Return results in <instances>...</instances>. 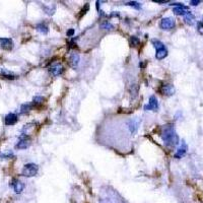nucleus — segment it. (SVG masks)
<instances>
[{
    "label": "nucleus",
    "mask_w": 203,
    "mask_h": 203,
    "mask_svg": "<svg viewBox=\"0 0 203 203\" xmlns=\"http://www.w3.org/2000/svg\"><path fill=\"white\" fill-rule=\"evenodd\" d=\"M11 185H12L13 189H14V192H15V193H18V194H19V193H21L22 190H24V188H25L24 183L21 182V181H18V180H13Z\"/></svg>",
    "instance_id": "9"
},
{
    "label": "nucleus",
    "mask_w": 203,
    "mask_h": 203,
    "mask_svg": "<svg viewBox=\"0 0 203 203\" xmlns=\"http://www.w3.org/2000/svg\"><path fill=\"white\" fill-rule=\"evenodd\" d=\"M19 138H21V140H19L18 143L15 145V147L18 149H25L26 147H29V142L28 140V137H26V134H22Z\"/></svg>",
    "instance_id": "6"
},
{
    "label": "nucleus",
    "mask_w": 203,
    "mask_h": 203,
    "mask_svg": "<svg viewBox=\"0 0 203 203\" xmlns=\"http://www.w3.org/2000/svg\"><path fill=\"white\" fill-rule=\"evenodd\" d=\"M197 29L201 35H203V24L202 22H198L197 24Z\"/></svg>",
    "instance_id": "26"
},
{
    "label": "nucleus",
    "mask_w": 203,
    "mask_h": 203,
    "mask_svg": "<svg viewBox=\"0 0 203 203\" xmlns=\"http://www.w3.org/2000/svg\"><path fill=\"white\" fill-rule=\"evenodd\" d=\"M168 56V50L165 48L162 49H159V50H156V53H155V58L158 59V60H162L166 58Z\"/></svg>",
    "instance_id": "15"
},
{
    "label": "nucleus",
    "mask_w": 203,
    "mask_h": 203,
    "mask_svg": "<svg viewBox=\"0 0 203 203\" xmlns=\"http://www.w3.org/2000/svg\"><path fill=\"white\" fill-rule=\"evenodd\" d=\"M49 70L54 76H58L60 74H62L63 71H64V68H63V66L61 64H59V63H58V64L52 65L51 67H50Z\"/></svg>",
    "instance_id": "7"
},
{
    "label": "nucleus",
    "mask_w": 203,
    "mask_h": 203,
    "mask_svg": "<svg viewBox=\"0 0 203 203\" xmlns=\"http://www.w3.org/2000/svg\"><path fill=\"white\" fill-rule=\"evenodd\" d=\"M194 21H195V18L191 12L187 13V14L184 16V21L189 25H192L193 24H194Z\"/></svg>",
    "instance_id": "17"
},
{
    "label": "nucleus",
    "mask_w": 203,
    "mask_h": 203,
    "mask_svg": "<svg viewBox=\"0 0 203 203\" xmlns=\"http://www.w3.org/2000/svg\"><path fill=\"white\" fill-rule=\"evenodd\" d=\"M44 9H45V11H46V13L47 14H49V15H52L53 13H54V11H55V8L54 9H51V8H48L47 6H44Z\"/></svg>",
    "instance_id": "24"
},
{
    "label": "nucleus",
    "mask_w": 203,
    "mask_h": 203,
    "mask_svg": "<svg viewBox=\"0 0 203 203\" xmlns=\"http://www.w3.org/2000/svg\"><path fill=\"white\" fill-rule=\"evenodd\" d=\"M162 138L164 143L167 146H170V147H174V146L179 143V136L175 131L174 126L171 124L165 126L164 131H162Z\"/></svg>",
    "instance_id": "1"
},
{
    "label": "nucleus",
    "mask_w": 203,
    "mask_h": 203,
    "mask_svg": "<svg viewBox=\"0 0 203 203\" xmlns=\"http://www.w3.org/2000/svg\"><path fill=\"white\" fill-rule=\"evenodd\" d=\"M36 29H37V31L38 32H40V33H42L43 35H46V34H48V32H49V29H48V26L46 25L45 24H39V25H37V26H36Z\"/></svg>",
    "instance_id": "16"
},
{
    "label": "nucleus",
    "mask_w": 203,
    "mask_h": 203,
    "mask_svg": "<svg viewBox=\"0 0 203 203\" xmlns=\"http://www.w3.org/2000/svg\"><path fill=\"white\" fill-rule=\"evenodd\" d=\"M176 25L175 19L172 18H164L161 21V24H159V26L162 29H166V31H169V29H174Z\"/></svg>",
    "instance_id": "3"
},
{
    "label": "nucleus",
    "mask_w": 203,
    "mask_h": 203,
    "mask_svg": "<svg viewBox=\"0 0 203 203\" xmlns=\"http://www.w3.org/2000/svg\"><path fill=\"white\" fill-rule=\"evenodd\" d=\"M1 73H2V75L6 78H9V79H14L15 78V76L13 75L12 73L6 71V70H1Z\"/></svg>",
    "instance_id": "21"
},
{
    "label": "nucleus",
    "mask_w": 203,
    "mask_h": 203,
    "mask_svg": "<svg viewBox=\"0 0 203 203\" xmlns=\"http://www.w3.org/2000/svg\"><path fill=\"white\" fill-rule=\"evenodd\" d=\"M152 44H154V48H155L156 50H159V49L165 48V45L162 44L161 41H158V40H152Z\"/></svg>",
    "instance_id": "18"
},
{
    "label": "nucleus",
    "mask_w": 203,
    "mask_h": 203,
    "mask_svg": "<svg viewBox=\"0 0 203 203\" xmlns=\"http://www.w3.org/2000/svg\"><path fill=\"white\" fill-rule=\"evenodd\" d=\"M18 116L15 114H13V113H10V114L6 115L5 117V124L7 126H10V125H14L16 122H18Z\"/></svg>",
    "instance_id": "10"
},
{
    "label": "nucleus",
    "mask_w": 203,
    "mask_h": 203,
    "mask_svg": "<svg viewBox=\"0 0 203 203\" xmlns=\"http://www.w3.org/2000/svg\"><path fill=\"white\" fill-rule=\"evenodd\" d=\"M126 5L132 6V7H134V8H136V9H140V8H141L140 3H138V2H136V1H130V2H127V3H126Z\"/></svg>",
    "instance_id": "20"
},
{
    "label": "nucleus",
    "mask_w": 203,
    "mask_h": 203,
    "mask_svg": "<svg viewBox=\"0 0 203 203\" xmlns=\"http://www.w3.org/2000/svg\"><path fill=\"white\" fill-rule=\"evenodd\" d=\"M173 11H174L175 14H177V15H184V16L187 14V13L190 12V11H189V8L187 7V6H185V5L179 6V7H174Z\"/></svg>",
    "instance_id": "11"
},
{
    "label": "nucleus",
    "mask_w": 203,
    "mask_h": 203,
    "mask_svg": "<svg viewBox=\"0 0 203 203\" xmlns=\"http://www.w3.org/2000/svg\"><path fill=\"white\" fill-rule=\"evenodd\" d=\"M161 92H162V95H166V96H172V95H174L175 88H174V86H173L172 84H164V85L162 86Z\"/></svg>",
    "instance_id": "8"
},
{
    "label": "nucleus",
    "mask_w": 203,
    "mask_h": 203,
    "mask_svg": "<svg viewBox=\"0 0 203 203\" xmlns=\"http://www.w3.org/2000/svg\"><path fill=\"white\" fill-rule=\"evenodd\" d=\"M74 33H75V32H74V29H69V31L67 32V36H68V37H72L73 35H74Z\"/></svg>",
    "instance_id": "29"
},
{
    "label": "nucleus",
    "mask_w": 203,
    "mask_h": 203,
    "mask_svg": "<svg viewBox=\"0 0 203 203\" xmlns=\"http://www.w3.org/2000/svg\"><path fill=\"white\" fill-rule=\"evenodd\" d=\"M200 2H201L200 0H191V1H190V4H191V5L196 6V5H198Z\"/></svg>",
    "instance_id": "28"
},
{
    "label": "nucleus",
    "mask_w": 203,
    "mask_h": 203,
    "mask_svg": "<svg viewBox=\"0 0 203 203\" xmlns=\"http://www.w3.org/2000/svg\"><path fill=\"white\" fill-rule=\"evenodd\" d=\"M39 171V167L36 164H33V162H29V164H26L24 169H22L21 175L25 176V177H34L37 175V173Z\"/></svg>",
    "instance_id": "2"
},
{
    "label": "nucleus",
    "mask_w": 203,
    "mask_h": 203,
    "mask_svg": "<svg viewBox=\"0 0 203 203\" xmlns=\"http://www.w3.org/2000/svg\"><path fill=\"white\" fill-rule=\"evenodd\" d=\"M0 48L3 50H11L13 48V42L11 39L8 38H0Z\"/></svg>",
    "instance_id": "5"
},
{
    "label": "nucleus",
    "mask_w": 203,
    "mask_h": 203,
    "mask_svg": "<svg viewBox=\"0 0 203 203\" xmlns=\"http://www.w3.org/2000/svg\"><path fill=\"white\" fill-rule=\"evenodd\" d=\"M33 101H34V104H42L44 102V98H42V96H35L33 99Z\"/></svg>",
    "instance_id": "23"
},
{
    "label": "nucleus",
    "mask_w": 203,
    "mask_h": 203,
    "mask_svg": "<svg viewBox=\"0 0 203 203\" xmlns=\"http://www.w3.org/2000/svg\"><path fill=\"white\" fill-rule=\"evenodd\" d=\"M155 3H159V4H164V3H167V1H156V0H154Z\"/></svg>",
    "instance_id": "30"
},
{
    "label": "nucleus",
    "mask_w": 203,
    "mask_h": 203,
    "mask_svg": "<svg viewBox=\"0 0 203 203\" xmlns=\"http://www.w3.org/2000/svg\"><path fill=\"white\" fill-rule=\"evenodd\" d=\"M138 125H139V120H137V119H132L128 122L129 130H130V132L132 133V134H134V133L137 131Z\"/></svg>",
    "instance_id": "12"
},
{
    "label": "nucleus",
    "mask_w": 203,
    "mask_h": 203,
    "mask_svg": "<svg viewBox=\"0 0 203 203\" xmlns=\"http://www.w3.org/2000/svg\"><path fill=\"white\" fill-rule=\"evenodd\" d=\"M11 156H13L12 152H9V154H0V158H11Z\"/></svg>",
    "instance_id": "27"
},
{
    "label": "nucleus",
    "mask_w": 203,
    "mask_h": 203,
    "mask_svg": "<svg viewBox=\"0 0 203 203\" xmlns=\"http://www.w3.org/2000/svg\"><path fill=\"white\" fill-rule=\"evenodd\" d=\"M187 152V144L185 143V141H182V144H181V147H180L177 152L175 154V158H181L182 156H184L185 154Z\"/></svg>",
    "instance_id": "13"
},
{
    "label": "nucleus",
    "mask_w": 203,
    "mask_h": 203,
    "mask_svg": "<svg viewBox=\"0 0 203 203\" xmlns=\"http://www.w3.org/2000/svg\"><path fill=\"white\" fill-rule=\"evenodd\" d=\"M158 109V100L154 96H151L149 98V102L147 105L144 106V110L145 111H149V110H152V111H156Z\"/></svg>",
    "instance_id": "4"
},
{
    "label": "nucleus",
    "mask_w": 203,
    "mask_h": 203,
    "mask_svg": "<svg viewBox=\"0 0 203 203\" xmlns=\"http://www.w3.org/2000/svg\"><path fill=\"white\" fill-rule=\"evenodd\" d=\"M101 29H114V25H113L111 22H109V21H104L103 24L101 25Z\"/></svg>",
    "instance_id": "19"
},
{
    "label": "nucleus",
    "mask_w": 203,
    "mask_h": 203,
    "mask_svg": "<svg viewBox=\"0 0 203 203\" xmlns=\"http://www.w3.org/2000/svg\"><path fill=\"white\" fill-rule=\"evenodd\" d=\"M32 110V106L31 105H29V104H25V105H22L21 106V112L24 114V113H26V112H29V111H31Z\"/></svg>",
    "instance_id": "22"
},
{
    "label": "nucleus",
    "mask_w": 203,
    "mask_h": 203,
    "mask_svg": "<svg viewBox=\"0 0 203 203\" xmlns=\"http://www.w3.org/2000/svg\"><path fill=\"white\" fill-rule=\"evenodd\" d=\"M138 43H139V40L136 38V37H131V44H132L133 46L138 45Z\"/></svg>",
    "instance_id": "25"
},
{
    "label": "nucleus",
    "mask_w": 203,
    "mask_h": 203,
    "mask_svg": "<svg viewBox=\"0 0 203 203\" xmlns=\"http://www.w3.org/2000/svg\"><path fill=\"white\" fill-rule=\"evenodd\" d=\"M69 63H70V65L74 68L78 65L79 55L77 54V53H72V54L70 55V57H69Z\"/></svg>",
    "instance_id": "14"
}]
</instances>
